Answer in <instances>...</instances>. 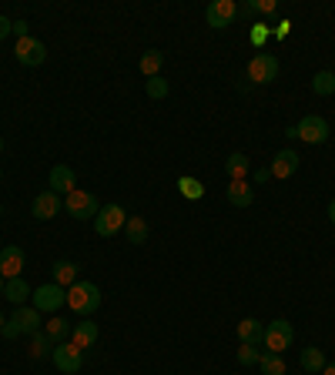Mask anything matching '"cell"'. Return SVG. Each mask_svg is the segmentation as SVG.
Segmentation results:
<instances>
[{"mask_svg": "<svg viewBox=\"0 0 335 375\" xmlns=\"http://www.w3.org/2000/svg\"><path fill=\"white\" fill-rule=\"evenodd\" d=\"M67 308L81 318L94 315V312L101 308V288L94 285V282H81V278H77L74 285L67 288Z\"/></svg>", "mask_w": 335, "mask_h": 375, "instance_id": "cell-1", "label": "cell"}, {"mask_svg": "<svg viewBox=\"0 0 335 375\" xmlns=\"http://www.w3.org/2000/svg\"><path fill=\"white\" fill-rule=\"evenodd\" d=\"M64 211H67L71 218H77V221H94V218H97V211H101V205H97V198H94L91 191L74 188L71 195L64 198Z\"/></svg>", "mask_w": 335, "mask_h": 375, "instance_id": "cell-2", "label": "cell"}, {"mask_svg": "<svg viewBox=\"0 0 335 375\" xmlns=\"http://www.w3.org/2000/svg\"><path fill=\"white\" fill-rule=\"evenodd\" d=\"M292 339H295V329H292L289 318H275V322L265 325V339H261V346H265V352L282 355V352L292 346Z\"/></svg>", "mask_w": 335, "mask_h": 375, "instance_id": "cell-3", "label": "cell"}, {"mask_svg": "<svg viewBox=\"0 0 335 375\" xmlns=\"http://www.w3.org/2000/svg\"><path fill=\"white\" fill-rule=\"evenodd\" d=\"M128 225V211L121 205H107V208L97 211V218H94V231L101 235V238H114L118 231H124Z\"/></svg>", "mask_w": 335, "mask_h": 375, "instance_id": "cell-4", "label": "cell"}, {"mask_svg": "<svg viewBox=\"0 0 335 375\" xmlns=\"http://www.w3.org/2000/svg\"><path fill=\"white\" fill-rule=\"evenodd\" d=\"M50 362H54L64 375H77L84 369V348H77L74 342H61V346H54V352H50Z\"/></svg>", "mask_w": 335, "mask_h": 375, "instance_id": "cell-5", "label": "cell"}, {"mask_svg": "<svg viewBox=\"0 0 335 375\" xmlns=\"http://www.w3.org/2000/svg\"><path fill=\"white\" fill-rule=\"evenodd\" d=\"M34 308L44 315V312H61V305H67V288L54 285V282H47V285L34 288Z\"/></svg>", "mask_w": 335, "mask_h": 375, "instance_id": "cell-6", "label": "cell"}, {"mask_svg": "<svg viewBox=\"0 0 335 375\" xmlns=\"http://www.w3.org/2000/svg\"><path fill=\"white\" fill-rule=\"evenodd\" d=\"M295 137H302L305 144H325L329 141V121L319 118V114H305L295 124Z\"/></svg>", "mask_w": 335, "mask_h": 375, "instance_id": "cell-7", "label": "cell"}, {"mask_svg": "<svg viewBox=\"0 0 335 375\" xmlns=\"http://www.w3.org/2000/svg\"><path fill=\"white\" fill-rule=\"evenodd\" d=\"M235 17H238V4H235V0H212V4L205 7V20H208V27H214V30L231 27Z\"/></svg>", "mask_w": 335, "mask_h": 375, "instance_id": "cell-8", "label": "cell"}, {"mask_svg": "<svg viewBox=\"0 0 335 375\" xmlns=\"http://www.w3.org/2000/svg\"><path fill=\"white\" fill-rule=\"evenodd\" d=\"M278 57L275 54H255V57L248 60V77L255 81V84H272L275 77H278Z\"/></svg>", "mask_w": 335, "mask_h": 375, "instance_id": "cell-9", "label": "cell"}, {"mask_svg": "<svg viewBox=\"0 0 335 375\" xmlns=\"http://www.w3.org/2000/svg\"><path fill=\"white\" fill-rule=\"evenodd\" d=\"M14 57L24 64V67H41L47 60V47L37 41V37H24L14 44Z\"/></svg>", "mask_w": 335, "mask_h": 375, "instance_id": "cell-10", "label": "cell"}, {"mask_svg": "<svg viewBox=\"0 0 335 375\" xmlns=\"http://www.w3.org/2000/svg\"><path fill=\"white\" fill-rule=\"evenodd\" d=\"M61 208H64L61 195H54L50 188H47V191H41V195H34L31 211H34V218H37V221H50V218H57V214H61Z\"/></svg>", "mask_w": 335, "mask_h": 375, "instance_id": "cell-11", "label": "cell"}, {"mask_svg": "<svg viewBox=\"0 0 335 375\" xmlns=\"http://www.w3.org/2000/svg\"><path fill=\"white\" fill-rule=\"evenodd\" d=\"M299 165H302V158L295 154L292 148H285V151H278L272 158V165H268V175H272L275 181H285V178H292L295 171H299Z\"/></svg>", "mask_w": 335, "mask_h": 375, "instance_id": "cell-12", "label": "cell"}, {"mask_svg": "<svg viewBox=\"0 0 335 375\" xmlns=\"http://www.w3.org/2000/svg\"><path fill=\"white\" fill-rule=\"evenodd\" d=\"M47 184H50V191L54 195H71L77 188V175H74V168H67V165H54L50 168V178H47Z\"/></svg>", "mask_w": 335, "mask_h": 375, "instance_id": "cell-13", "label": "cell"}, {"mask_svg": "<svg viewBox=\"0 0 335 375\" xmlns=\"http://www.w3.org/2000/svg\"><path fill=\"white\" fill-rule=\"evenodd\" d=\"M11 325H17V332L20 335H34V332H41L44 329V322H41V312L37 308H27V305H20L14 315H11Z\"/></svg>", "mask_w": 335, "mask_h": 375, "instance_id": "cell-14", "label": "cell"}, {"mask_svg": "<svg viewBox=\"0 0 335 375\" xmlns=\"http://www.w3.org/2000/svg\"><path fill=\"white\" fill-rule=\"evenodd\" d=\"M20 271H24V248H17V245L0 248V275L4 278H20Z\"/></svg>", "mask_w": 335, "mask_h": 375, "instance_id": "cell-15", "label": "cell"}, {"mask_svg": "<svg viewBox=\"0 0 335 375\" xmlns=\"http://www.w3.org/2000/svg\"><path fill=\"white\" fill-rule=\"evenodd\" d=\"M97 325L94 322H74V329H71V339L67 342H74L77 348H91L94 342H97Z\"/></svg>", "mask_w": 335, "mask_h": 375, "instance_id": "cell-16", "label": "cell"}, {"mask_svg": "<svg viewBox=\"0 0 335 375\" xmlns=\"http://www.w3.org/2000/svg\"><path fill=\"white\" fill-rule=\"evenodd\" d=\"M71 329H74V322H71V318H64V315H54V318H47L44 322V332L50 335V342H54V346L67 342V339H71Z\"/></svg>", "mask_w": 335, "mask_h": 375, "instance_id": "cell-17", "label": "cell"}, {"mask_svg": "<svg viewBox=\"0 0 335 375\" xmlns=\"http://www.w3.org/2000/svg\"><path fill=\"white\" fill-rule=\"evenodd\" d=\"M238 339H242V346H261L265 325H261L259 318H242L238 322Z\"/></svg>", "mask_w": 335, "mask_h": 375, "instance_id": "cell-18", "label": "cell"}, {"mask_svg": "<svg viewBox=\"0 0 335 375\" xmlns=\"http://www.w3.org/2000/svg\"><path fill=\"white\" fill-rule=\"evenodd\" d=\"M31 295H34V288L27 285L24 278H7V285H4V299L11 301V305H17V308H20V305L31 299Z\"/></svg>", "mask_w": 335, "mask_h": 375, "instance_id": "cell-19", "label": "cell"}, {"mask_svg": "<svg viewBox=\"0 0 335 375\" xmlns=\"http://www.w3.org/2000/svg\"><path fill=\"white\" fill-rule=\"evenodd\" d=\"M248 171H252L248 154H242V151L228 154V161H225V175H228V181H248Z\"/></svg>", "mask_w": 335, "mask_h": 375, "instance_id": "cell-20", "label": "cell"}, {"mask_svg": "<svg viewBox=\"0 0 335 375\" xmlns=\"http://www.w3.org/2000/svg\"><path fill=\"white\" fill-rule=\"evenodd\" d=\"M228 201L235 205V208H248L252 201H255V191H252V184L248 181H228Z\"/></svg>", "mask_w": 335, "mask_h": 375, "instance_id": "cell-21", "label": "cell"}, {"mask_svg": "<svg viewBox=\"0 0 335 375\" xmlns=\"http://www.w3.org/2000/svg\"><path fill=\"white\" fill-rule=\"evenodd\" d=\"M124 238H128V245H144V241H148V221H144L141 214H128Z\"/></svg>", "mask_w": 335, "mask_h": 375, "instance_id": "cell-22", "label": "cell"}, {"mask_svg": "<svg viewBox=\"0 0 335 375\" xmlns=\"http://www.w3.org/2000/svg\"><path fill=\"white\" fill-rule=\"evenodd\" d=\"M50 275H54V285H61V288H71L77 282V265L74 261H54V268H50Z\"/></svg>", "mask_w": 335, "mask_h": 375, "instance_id": "cell-23", "label": "cell"}, {"mask_svg": "<svg viewBox=\"0 0 335 375\" xmlns=\"http://www.w3.org/2000/svg\"><path fill=\"white\" fill-rule=\"evenodd\" d=\"M161 64H165V54L161 50H144L141 54V60H137V67H141V74L144 77H158V71H161Z\"/></svg>", "mask_w": 335, "mask_h": 375, "instance_id": "cell-24", "label": "cell"}, {"mask_svg": "<svg viewBox=\"0 0 335 375\" xmlns=\"http://www.w3.org/2000/svg\"><path fill=\"white\" fill-rule=\"evenodd\" d=\"M50 352H54L50 335H47L44 329L34 332V335H31V359H50Z\"/></svg>", "mask_w": 335, "mask_h": 375, "instance_id": "cell-25", "label": "cell"}, {"mask_svg": "<svg viewBox=\"0 0 335 375\" xmlns=\"http://www.w3.org/2000/svg\"><path fill=\"white\" fill-rule=\"evenodd\" d=\"M302 369L305 372H312V375H319L322 369H325V355H322V348H315V346L302 348Z\"/></svg>", "mask_w": 335, "mask_h": 375, "instance_id": "cell-26", "label": "cell"}, {"mask_svg": "<svg viewBox=\"0 0 335 375\" xmlns=\"http://www.w3.org/2000/svg\"><path fill=\"white\" fill-rule=\"evenodd\" d=\"M178 191L188 201H198V198H205V184L198 178H191V175H184V178H178Z\"/></svg>", "mask_w": 335, "mask_h": 375, "instance_id": "cell-27", "label": "cell"}, {"mask_svg": "<svg viewBox=\"0 0 335 375\" xmlns=\"http://www.w3.org/2000/svg\"><path fill=\"white\" fill-rule=\"evenodd\" d=\"M259 369H261V375H285V359L275 355V352H261Z\"/></svg>", "mask_w": 335, "mask_h": 375, "instance_id": "cell-28", "label": "cell"}, {"mask_svg": "<svg viewBox=\"0 0 335 375\" xmlns=\"http://www.w3.org/2000/svg\"><path fill=\"white\" fill-rule=\"evenodd\" d=\"M312 90H315L319 97L335 94V71H319V74L312 77Z\"/></svg>", "mask_w": 335, "mask_h": 375, "instance_id": "cell-29", "label": "cell"}, {"mask_svg": "<svg viewBox=\"0 0 335 375\" xmlns=\"http://www.w3.org/2000/svg\"><path fill=\"white\" fill-rule=\"evenodd\" d=\"M144 90H148V97H154V101H161V97H168V81L161 74L158 77H148V84H144Z\"/></svg>", "mask_w": 335, "mask_h": 375, "instance_id": "cell-30", "label": "cell"}, {"mask_svg": "<svg viewBox=\"0 0 335 375\" xmlns=\"http://www.w3.org/2000/svg\"><path fill=\"white\" fill-rule=\"evenodd\" d=\"M275 11H278L275 0H248V7H245V14H275Z\"/></svg>", "mask_w": 335, "mask_h": 375, "instance_id": "cell-31", "label": "cell"}, {"mask_svg": "<svg viewBox=\"0 0 335 375\" xmlns=\"http://www.w3.org/2000/svg\"><path fill=\"white\" fill-rule=\"evenodd\" d=\"M261 348L259 346H242L238 348V365H259Z\"/></svg>", "mask_w": 335, "mask_h": 375, "instance_id": "cell-32", "label": "cell"}, {"mask_svg": "<svg viewBox=\"0 0 335 375\" xmlns=\"http://www.w3.org/2000/svg\"><path fill=\"white\" fill-rule=\"evenodd\" d=\"M272 37V30H268V24H252V44L261 47L265 41Z\"/></svg>", "mask_w": 335, "mask_h": 375, "instance_id": "cell-33", "label": "cell"}, {"mask_svg": "<svg viewBox=\"0 0 335 375\" xmlns=\"http://www.w3.org/2000/svg\"><path fill=\"white\" fill-rule=\"evenodd\" d=\"M11 34H17V41H24V37H31V24L27 20H14V30Z\"/></svg>", "mask_w": 335, "mask_h": 375, "instance_id": "cell-34", "label": "cell"}, {"mask_svg": "<svg viewBox=\"0 0 335 375\" xmlns=\"http://www.w3.org/2000/svg\"><path fill=\"white\" fill-rule=\"evenodd\" d=\"M11 30H14V20H7V14H0V41H4Z\"/></svg>", "mask_w": 335, "mask_h": 375, "instance_id": "cell-35", "label": "cell"}, {"mask_svg": "<svg viewBox=\"0 0 335 375\" xmlns=\"http://www.w3.org/2000/svg\"><path fill=\"white\" fill-rule=\"evenodd\" d=\"M289 30H292V24L289 20H282V24L275 27V37H278V41H285V37H289Z\"/></svg>", "mask_w": 335, "mask_h": 375, "instance_id": "cell-36", "label": "cell"}, {"mask_svg": "<svg viewBox=\"0 0 335 375\" xmlns=\"http://www.w3.org/2000/svg\"><path fill=\"white\" fill-rule=\"evenodd\" d=\"M268 178H272V175H268V168H261V171H255V184H265Z\"/></svg>", "mask_w": 335, "mask_h": 375, "instance_id": "cell-37", "label": "cell"}, {"mask_svg": "<svg viewBox=\"0 0 335 375\" xmlns=\"http://www.w3.org/2000/svg\"><path fill=\"white\" fill-rule=\"evenodd\" d=\"M319 375H335V362H325V369Z\"/></svg>", "mask_w": 335, "mask_h": 375, "instance_id": "cell-38", "label": "cell"}, {"mask_svg": "<svg viewBox=\"0 0 335 375\" xmlns=\"http://www.w3.org/2000/svg\"><path fill=\"white\" fill-rule=\"evenodd\" d=\"M329 221H332V225H335V201H332V205H329Z\"/></svg>", "mask_w": 335, "mask_h": 375, "instance_id": "cell-39", "label": "cell"}, {"mask_svg": "<svg viewBox=\"0 0 335 375\" xmlns=\"http://www.w3.org/2000/svg\"><path fill=\"white\" fill-rule=\"evenodd\" d=\"M4 285H7V278H4V275H0V295H4Z\"/></svg>", "mask_w": 335, "mask_h": 375, "instance_id": "cell-40", "label": "cell"}, {"mask_svg": "<svg viewBox=\"0 0 335 375\" xmlns=\"http://www.w3.org/2000/svg\"><path fill=\"white\" fill-rule=\"evenodd\" d=\"M4 322H7V318H4V312H0V329H4Z\"/></svg>", "mask_w": 335, "mask_h": 375, "instance_id": "cell-41", "label": "cell"}, {"mask_svg": "<svg viewBox=\"0 0 335 375\" xmlns=\"http://www.w3.org/2000/svg\"><path fill=\"white\" fill-rule=\"evenodd\" d=\"M0 151H4V137H0Z\"/></svg>", "mask_w": 335, "mask_h": 375, "instance_id": "cell-42", "label": "cell"}, {"mask_svg": "<svg viewBox=\"0 0 335 375\" xmlns=\"http://www.w3.org/2000/svg\"><path fill=\"white\" fill-rule=\"evenodd\" d=\"M0 214H4V205H0Z\"/></svg>", "mask_w": 335, "mask_h": 375, "instance_id": "cell-43", "label": "cell"}, {"mask_svg": "<svg viewBox=\"0 0 335 375\" xmlns=\"http://www.w3.org/2000/svg\"><path fill=\"white\" fill-rule=\"evenodd\" d=\"M0 178H4V171H0Z\"/></svg>", "mask_w": 335, "mask_h": 375, "instance_id": "cell-44", "label": "cell"}, {"mask_svg": "<svg viewBox=\"0 0 335 375\" xmlns=\"http://www.w3.org/2000/svg\"><path fill=\"white\" fill-rule=\"evenodd\" d=\"M305 375H312V372H305Z\"/></svg>", "mask_w": 335, "mask_h": 375, "instance_id": "cell-45", "label": "cell"}]
</instances>
